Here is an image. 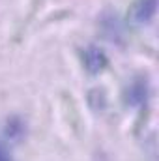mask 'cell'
<instances>
[{
	"label": "cell",
	"mask_w": 159,
	"mask_h": 161,
	"mask_svg": "<svg viewBox=\"0 0 159 161\" xmlns=\"http://www.w3.org/2000/svg\"><path fill=\"white\" fill-rule=\"evenodd\" d=\"M146 9H148V13H150V17H152L154 11H156V0H150V2L142 0V2L137 6V19H139V21H148V17H146Z\"/></svg>",
	"instance_id": "cell-1"
},
{
	"label": "cell",
	"mask_w": 159,
	"mask_h": 161,
	"mask_svg": "<svg viewBox=\"0 0 159 161\" xmlns=\"http://www.w3.org/2000/svg\"><path fill=\"white\" fill-rule=\"evenodd\" d=\"M0 161H11L9 152H8V148H6L4 144H0Z\"/></svg>",
	"instance_id": "cell-2"
}]
</instances>
